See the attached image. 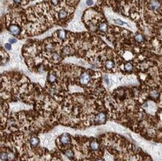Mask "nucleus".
Here are the masks:
<instances>
[{
  "instance_id": "12",
  "label": "nucleus",
  "mask_w": 162,
  "mask_h": 161,
  "mask_svg": "<svg viewBox=\"0 0 162 161\" xmlns=\"http://www.w3.org/2000/svg\"><path fill=\"white\" fill-rule=\"evenodd\" d=\"M96 161H105L104 159H102V158H99V159L96 160Z\"/></svg>"
},
{
  "instance_id": "11",
  "label": "nucleus",
  "mask_w": 162,
  "mask_h": 161,
  "mask_svg": "<svg viewBox=\"0 0 162 161\" xmlns=\"http://www.w3.org/2000/svg\"><path fill=\"white\" fill-rule=\"evenodd\" d=\"M2 23L1 19H0V32H2Z\"/></svg>"
},
{
  "instance_id": "1",
  "label": "nucleus",
  "mask_w": 162,
  "mask_h": 161,
  "mask_svg": "<svg viewBox=\"0 0 162 161\" xmlns=\"http://www.w3.org/2000/svg\"><path fill=\"white\" fill-rule=\"evenodd\" d=\"M71 136H70L69 133H64L60 136L57 140V143H60L61 145H68L71 142ZM60 144H57V145H60Z\"/></svg>"
},
{
  "instance_id": "10",
  "label": "nucleus",
  "mask_w": 162,
  "mask_h": 161,
  "mask_svg": "<svg viewBox=\"0 0 162 161\" xmlns=\"http://www.w3.org/2000/svg\"><path fill=\"white\" fill-rule=\"evenodd\" d=\"M8 40L10 43H17V39L16 38H9Z\"/></svg>"
},
{
  "instance_id": "3",
  "label": "nucleus",
  "mask_w": 162,
  "mask_h": 161,
  "mask_svg": "<svg viewBox=\"0 0 162 161\" xmlns=\"http://www.w3.org/2000/svg\"><path fill=\"white\" fill-rule=\"evenodd\" d=\"M28 144L31 146V148L32 149H36L37 147H38L39 144H40V139L37 136L32 135L28 138Z\"/></svg>"
},
{
  "instance_id": "9",
  "label": "nucleus",
  "mask_w": 162,
  "mask_h": 161,
  "mask_svg": "<svg viewBox=\"0 0 162 161\" xmlns=\"http://www.w3.org/2000/svg\"><path fill=\"white\" fill-rule=\"evenodd\" d=\"M116 23H119V24H120V25H128L126 23H123V22H122L120 19H116V20H114Z\"/></svg>"
},
{
  "instance_id": "7",
  "label": "nucleus",
  "mask_w": 162,
  "mask_h": 161,
  "mask_svg": "<svg viewBox=\"0 0 162 161\" xmlns=\"http://www.w3.org/2000/svg\"><path fill=\"white\" fill-rule=\"evenodd\" d=\"M5 49L6 50H8V51H10V49H11V45H10V43H5Z\"/></svg>"
},
{
  "instance_id": "6",
  "label": "nucleus",
  "mask_w": 162,
  "mask_h": 161,
  "mask_svg": "<svg viewBox=\"0 0 162 161\" xmlns=\"http://www.w3.org/2000/svg\"><path fill=\"white\" fill-rule=\"evenodd\" d=\"M86 5L87 6H92L93 5V0H86Z\"/></svg>"
},
{
  "instance_id": "8",
  "label": "nucleus",
  "mask_w": 162,
  "mask_h": 161,
  "mask_svg": "<svg viewBox=\"0 0 162 161\" xmlns=\"http://www.w3.org/2000/svg\"><path fill=\"white\" fill-rule=\"evenodd\" d=\"M31 1H33V0H23V5H22V6H26V5L29 3Z\"/></svg>"
},
{
  "instance_id": "4",
  "label": "nucleus",
  "mask_w": 162,
  "mask_h": 161,
  "mask_svg": "<svg viewBox=\"0 0 162 161\" xmlns=\"http://www.w3.org/2000/svg\"><path fill=\"white\" fill-rule=\"evenodd\" d=\"M90 148L93 151H98L100 148V144L96 139H91L90 142Z\"/></svg>"
},
{
  "instance_id": "2",
  "label": "nucleus",
  "mask_w": 162,
  "mask_h": 161,
  "mask_svg": "<svg viewBox=\"0 0 162 161\" xmlns=\"http://www.w3.org/2000/svg\"><path fill=\"white\" fill-rule=\"evenodd\" d=\"M9 56L5 49L0 46V66H4L8 62Z\"/></svg>"
},
{
  "instance_id": "5",
  "label": "nucleus",
  "mask_w": 162,
  "mask_h": 161,
  "mask_svg": "<svg viewBox=\"0 0 162 161\" xmlns=\"http://www.w3.org/2000/svg\"><path fill=\"white\" fill-rule=\"evenodd\" d=\"M64 154L68 158H70V159H72V158H74V152H73V151L71 150L70 149H67L64 151Z\"/></svg>"
}]
</instances>
